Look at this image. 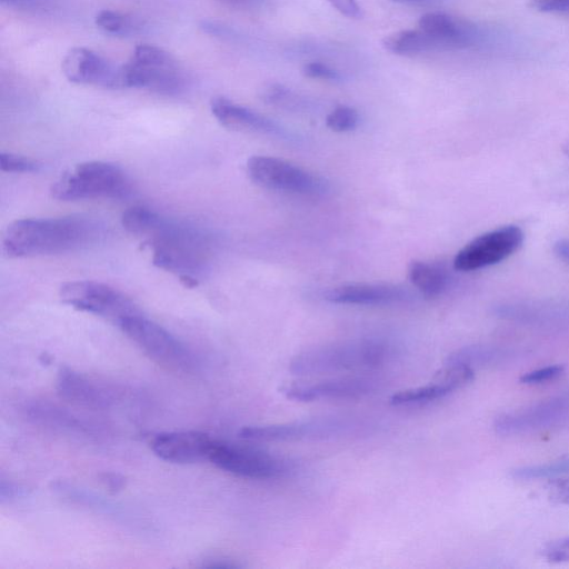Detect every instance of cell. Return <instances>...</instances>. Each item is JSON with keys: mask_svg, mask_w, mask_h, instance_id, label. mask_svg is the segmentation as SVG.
<instances>
[{"mask_svg": "<svg viewBox=\"0 0 569 569\" xmlns=\"http://www.w3.org/2000/svg\"><path fill=\"white\" fill-rule=\"evenodd\" d=\"M98 232V224L87 217L19 219L6 228L2 250L10 258L63 253L89 244Z\"/></svg>", "mask_w": 569, "mask_h": 569, "instance_id": "cell-1", "label": "cell"}, {"mask_svg": "<svg viewBox=\"0 0 569 569\" xmlns=\"http://www.w3.org/2000/svg\"><path fill=\"white\" fill-rule=\"evenodd\" d=\"M142 237L152 251V263L178 277H196L208 263L209 236L197 228L170 221L157 213Z\"/></svg>", "mask_w": 569, "mask_h": 569, "instance_id": "cell-2", "label": "cell"}, {"mask_svg": "<svg viewBox=\"0 0 569 569\" xmlns=\"http://www.w3.org/2000/svg\"><path fill=\"white\" fill-rule=\"evenodd\" d=\"M395 351L379 339H359L315 347L295 356L289 371L296 376H317L375 369L389 362Z\"/></svg>", "mask_w": 569, "mask_h": 569, "instance_id": "cell-3", "label": "cell"}, {"mask_svg": "<svg viewBox=\"0 0 569 569\" xmlns=\"http://www.w3.org/2000/svg\"><path fill=\"white\" fill-rule=\"evenodd\" d=\"M183 86L180 66L172 54L153 44H139L130 60L117 67L114 89H147L176 94Z\"/></svg>", "mask_w": 569, "mask_h": 569, "instance_id": "cell-4", "label": "cell"}, {"mask_svg": "<svg viewBox=\"0 0 569 569\" xmlns=\"http://www.w3.org/2000/svg\"><path fill=\"white\" fill-rule=\"evenodd\" d=\"M50 192L60 201L119 199L129 194L130 183L118 166L103 161H88L64 172L52 183Z\"/></svg>", "mask_w": 569, "mask_h": 569, "instance_id": "cell-5", "label": "cell"}, {"mask_svg": "<svg viewBox=\"0 0 569 569\" xmlns=\"http://www.w3.org/2000/svg\"><path fill=\"white\" fill-rule=\"evenodd\" d=\"M122 332L148 357L171 370L190 371L196 360L190 350L167 329L140 313L118 323Z\"/></svg>", "mask_w": 569, "mask_h": 569, "instance_id": "cell-6", "label": "cell"}, {"mask_svg": "<svg viewBox=\"0 0 569 569\" xmlns=\"http://www.w3.org/2000/svg\"><path fill=\"white\" fill-rule=\"evenodd\" d=\"M247 172L256 184L269 190L303 196H321L329 190L325 178L274 157H251Z\"/></svg>", "mask_w": 569, "mask_h": 569, "instance_id": "cell-7", "label": "cell"}, {"mask_svg": "<svg viewBox=\"0 0 569 569\" xmlns=\"http://www.w3.org/2000/svg\"><path fill=\"white\" fill-rule=\"evenodd\" d=\"M62 302L74 309L119 323L126 317L140 313L134 302L116 288L97 281L79 280L60 287Z\"/></svg>", "mask_w": 569, "mask_h": 569, "instance_id": "cell-8", "label": "cell"}, {"mask_svg": "<svg viewBox=\"0 0 569 569\" xmlns=\"http://www.w3.org/2000/svg\"><path fill=\"white\" fill-rule=\"evenodd\" d=\"M366 428L362 422L347 418H322L287 423L247 426L239 430L240 438L250 441H291L327 439L357 433Z\"/></svg>", "mask_w": 569, "mask_h": 569, "instance_id": "cell-9", "label": "cell"}, {"mask_svg": "<svg viewBox=\"0 0 569 569\" xmlns=\"http://www.w3.org/2000/svg\"><path fill=\"white\" fill-rule=\"evenodd\" d=\"M208 460L226 472L249 479L278 478L288 470L287 461L281 458L216 438H213Z\"/></svg>", "mask_w": 569, "mask_h": 569, "instance_id": "cell-10", "label": "cell"}, {"mask_svg": "<svg viewBox=\"0 0 569 569\" xmlns=\"http://www.w3.org/2000/svg\"><path fill=\"white\" fill-rule=\"evenodd\" d=\"M523 241L517 226H503L478 236L460 249L453 267L459 271H473L498 263L516 252Z\"/></svg>", "mask_w": 569, "mask_h": 569, "instance_id": "cell-11", "label": "cell"}, {"mask_svg": "<svg viewBox=\"0 0 569 569\" xmlns=\"http://www.w3.org/2000/svg\"><path fill=\"white\" fill-rule=\"evenodd\" d=\"M569 419V392L499 415L493 429L501 436H519L555 427Z\"/></svg>", "mask_w": 569, "mask_h": 569, "instance_id": "cell-12", "label": "cell"}, {"mask_svg": "<svg viewBox=\"0 0 569 569\" xmlns=\"http://www.w3.org/2000/svg\"><path fill=\"white\" fill-rule=\"evenodd\" d=\"M213 438L201 431H167L150 441L156 456L172 463H194L208 460Z\"/></svg>", "mask_w": 569, "mask_h": 569, "instance_id": "cell-13", "label": "cell"}, {"mask_svg": "<svg viewBox=\"0 0 569 569\" xmlns=\"http://www.w3.org/2000/svg\"><path fill=\"white\" fill-rule=\"evenodd\" d=\"M376 389V381L365 377H348L323 380L309 385H292L281 388L286 398L300 402L327 399H357Z\"/></svg>", "mask_w": 569, "mask_h": 569, "instance_id": "cell-14", "label": "cell"}, {"mask_svg": "<svg viewBox=\"0 0 569 569\" xmlns=\"http://www.w3.org/2000/svg\"><path fill=\"white\" fill-rule=\"evenodd\" d=\"M61 69L70 82L114 89L117 67L90 49L77 47L69 50Z\"/></svg>", "mask_w": 569, "mask_h": 569, "instance_id": "cell-15", "label": "cell"}, {"mask_svg": "<svg viewBox=\"0 0 569 569\" xmlns=\"http://www.w3.org/2000/svg\"><path fill=\"white\" fill-rule=\"evenodd\" d=\"M210 109L213 117L222 127L233 131L281 138L288 134L287 131L272 119L222 96L212 97Z\"/></svg>", "mask_w": 569, "mask_h": 569, "instance_id": "cell-16", "label": "cell"}, {"mask_svg": "<svg viewBox=\"0 0 569 569\" xmlns=\"http://www.w3.org/2000/svg\"><path fill=\"white\" fill-rule=\"evenodd\" d=\"M475 370L463 366L443 365L436 381L428 385L395 392L389 402L392 406H416L441 399L469 383Z\"/></svg>", "mask_w": 569, "mask_h": 569, "instance_id": "cell-17", "label": "cell"}, {"mask_svg": "<svg viewBox=\"0 0 569 569\" xmlns=\"http://www.w3.org/2000/svg\"><path fill=\"white\" fill-rule=\"evenodd\" d=\"M323 298L337 305L388 306L408 300L410 293L391 283H349L328 289Z\"/></svg>", "mask_w": 569, "mask_h": 569, "instance_id": "cell-18", "label": "cell"}, {"mask_svg": "<svg viewBox=\"0 0 569 569\" xmlns=\"http://www.w3.org/2000/svg\"><path fill=\"white\" fill-rule=\"evenodd\" d=\"M438 49H457L470 46L476 38L475 28L466 20L442 12H428L418 21Z\"/></svg>", "mask_w": 569, "mask_h": 569, "instance_id": "cell-19", "label": "cell"}, {"mask_svg": "<svg viewBox=\"0 0 569 569\" xmlns=\"http://www.w3.org/2000/svg\"><path fill=\"white\" fill-rule=\"evenodd\" d=\"M57 390L64 400L90 409L108 408L113 402L110 390L69 368L59 370Z\"/></svg>", "mask_w": 569, "mask_h": 569, "instance_id": "cell-20", "label": "cell"}, {"mask_svg": "<svg viewBox=\"0 0 569 569\" xmlns=\"http://www.w3.org/2000/svg\"><path fill=\"white\" fill-rule=\"evenodd\" d=\"M24 412L33 423L48 429L78 435L90 432V429L71 412L49 402L28 403Z\"/></svg>", "mask_w": 569, "mask_h": 569, "instance_id": "cell-21", "label": "cell"}, {"mask_svg": "<svg viewBox=\"0 0 569 569\" xmlns=\"http://www.w3.org/2000/svg\"><path fill=\"white\" fill-rule=\"evenodd\" d=\"M408 278L426 298L441 295L449 282L447 269L441 263L422 260L409 263Z\"/></svg>", "mask_w": 569, "mask_h": 569, "instance_id": "cell-22", "label": "cell"}, {"mask_svg": "<svg viewBox=\"0 0 569 569\" xmlns=\"http://www.w3.org/2000/svg\"><path fill=\"white\" fill-rule=\"evenodd\" d=\"M386 51L401 57H415L425 52L437 50L435 41L422 30H399L382 39Z\"/></svg>", "mask_w": 569, "mask_h": 569, "instance_id": "cell-23", "label": "cell"}, {"mask_svg": "<svg viewBox=\"0 0 569 569\" xmlns=\"http://www.w3.org/2000/svg\"><path fill=\"white\" fill-rule=\"evenodd\" d=\"M508 352L501 348L475 345L460 348L452 352L445 365L463 366L475 370V368L499 363L503 361Z\"/></svg>", "mask_w": 569, "mask_h": 569, "instance_id": "cell-24", "label": "cell"}, {"mask_svg": "<svg viewBox=\"0 0 569 569\" xmlns=\"http://www.w3.org/2000/svg\"><path fill=\"white\" fill-rule=\"evenodd\" d=\"M96 26L112 36H128L139 31L141 22L132 16L104 9L94 17Z\"/></svg>", "mask_w": 569, "mask_h": 569, "instance_id": "cell-25", "label": "cell"}, {"mask_svg": "<svg viewBox=\"0 0 569 569\" xmlns=\"http://www.w3.org/2000/svg\"><path fill=\"white\" fill-rule=\"evenodd\" d=\"M569 472V457L547 463L522 466L510 471V476L518 480H537L552 478Z\"/></svg>", "mask_w": 569, "mask_h": 569, "instance_id": "cell-26", "label": "cell"}, {"mask_svg": "<svg viewBox=\"0 0 569 569\" xmlns=\"http://www.w3.org/2000/svg\"><path fill=\"white\" fill-rule=\"evenodd\" d=\"M156 214L157 212L149 208L134 206L123 211L121 216V224L128 232L142 237L150 227Z\"/></svg>", "mask_w": 569, "mask_h": 569, "instance_id": "cell-27", "label": "cell"}, {"mask_svg": "<svg viewBox=\"0 0 569 569\" xmlns=\"http://www.w3.org/2000/svg\"><path fill=\"white\" fill-rule=\"evenodd\" d=\"M259 97L270 106L288 109L299 106L298 98L287 87L276 82L264 84L260 89Z\"/></svg>", "mask_w": 569, "mask_h": 569, "instance_id": "cell-28", "label": "cell"}, {"mask_svg": "<svg viewBox=\"0 0 569 569\" xmlns=\"http://www.w3.org/2000/svg\"><path fill=\"white\" fill-rule=\"evenodd\" d=\"M359 123L357 110L349 106H338L326 118L327 127L335 132L353 130Z\"/></svg>", "mask_w": 569, "mask_h": 569, "instance_id": "cell-29", "label": "cell"}, {"mask_svg": "<svg viewBox=\"0 0 569 569\" xmlns=\"http://www.w3.org/2000/svg\"><path fill=\"white\" fill-rule=\"evenodd\" d=\"M40 163L28 157L2 152L0 154V168L4 172H37L40 169Z\"/></svg>", "mask_w": 569, "mask_h": 569, "instance_id": "cell-30", "label": "cell"}, {"mask_svg": "<svg viewBox=\"0 0 569 569\" xmlns=\"http://www.w3.org/2000/svg\"><path fill=\"white\" fill-rule=\"evenodd\" d=\"M563 367L560 365L547 366L523 373L520 382L525 385H539L560 377L563 373Z\"/></svg>", "mask_w": 569, "mask_h": 569, "instance_id": "cell-31", "label": "cell"}, {"mask_svg": "<svg viewBox=\"0 0 569 569\" xmlns=\"http://www.w3.org/2000/svg\"><path fill=\"white\" fill-rule=\"evenodd\" d=\"M541 556L550 562H569V537L546 543L541 549Z\"/></svg>", "mask_w": 569, "mask_h": 569, "instance_id": "cell-32", "label": "cell"}, {"mask_svg": "<svg viewBox=\"0 0 569 569\" xmlns=\"http://www.w3.org/2000/svg\"><path fill=\"white\" fill-rule=\"evenodd\" d=\"M301 72L305 77L310 79L338 81L341 78L337 70L319 61L306 63L302 67Z\"/></svg>", "mask_w": 569, "mask_h": 569, "instance_id": "cell-33", "label": "cell"}, {"mask_svg": "<svg viewBox=\"0 0 569 569\" xmlns=\"http://www.w3.org/2000/svg\"><path fill=\"white\" fill-rule=\"evenodd\" d=\"M338 12L350 19H361L363 10L357 0H327Z\"/></svg>", "mask_w": 569, "mask_h": 569, "instance_id": "cell-34", "label": "cell"}, {"mask_svg": "<svg viewBox=\"0 0 569 569\" xmlns=\"http://www.w3.org/2000/svg\"><path fill=\"white\" fill-rule=\"evenodd\" d=\"M530 6L547 13H569V0H530Z\"/></svg>", "mask_w": 569, "mask_h": 569, "instance_id": "cell-35", "label": "cell"}, {"mask_svg": "<svg viewBox=\"0 0 569 569\" xmlns=\"http://www.w3.org/2000/svg\"><path fill=\"white\" fill-rule=\"evenodd\" d=\"M199 28L207 34H211L214 37H230L232 34V30L222 23L204 19L200 22Z\"/></svg>", "mask_w": 569, "mask_h": 569, "instance_id": "cell-36", "label": "cell"}, {"mask_svg": "<svg viewBox=\"0 0 569 569\" xmlns=\"http://www.w3.org/2000/svg\"><path fill=\"white\" fill-rule=\"evenodd\" d=\"M23 493L24 489L19 485L11 481H6L4 479L1 480L0 498L2 502L4 500H11L21 497Z\"/></svg>", "mask_w": 569, "mask_h": 569, "instance_id": "cell-37", "label": "cell"}, {"mask_svg": "<svg viewBox=\"0 0 569 569\" xmlns=\"http://www.w3.org/2000/svg\"><path fill=\"white\" fill-rule=\"evenodd\" d=\"M102 481L113 490H119L124 486V479L120 475L117 473H104L102 476Z\"/></svg>", "mask_w": 569, "mask_h": 569, "instance_id": "cell-38", "label": "cell"}, {"mask_svg": "<svg viewBox=\"0 0 569 569\" xmlns=\"http://www.w3.org/2000/svg\"><path fill=\"white\" fill-rule=\"evenodd\" d=\"M553 251L561 260L569 263V239H560L553 246Z\"/></svg>", "mask_w": 569, "mask_h": 569, "instance_id": "cell-39", "label": "cell"}, {"mask_svg": "<svg viewBox=\"0 0 569 569\" xmlns=\"http://www.w3.org/2000/svg\"><path fill=\"white\" fill-rule=\"evenodd\" d=\"M555 496L565 502L569 503V482L559 483L556 488Z\"/></svg>", "mask_w": 569, "mask_h": 569, "instance_id": "cell-40", "label": "cell"}, {"mask_svg": "<svg viewBox=\"0 0 569 569\" xmlns=\"http://www.w3.org/2000/svg\"><path fill=\"white\" fill-rule=\"evenodd\" d=\"M210 562H203V567H218V568H236L238 567L237 563H233L232 561L230 560H224V559H211V560H208Z\"/></svg>", "mask_w": 569, "mask_h": 569, "instance_id": "cell-41", "label": "cell"}, {"mask_svg": "<svg viewBox=\"0 0 569 569\" xmlns=\"http://www.w3.org/2000/svg\"><path fill=\"white\" fill-rule=\"evenodd\" d=\"M0 2L3 6L16 7V8L29 7L31 3L30 0H0Z\"/></svg>", "mask_w": 569, "mask_h": 569, "instance_id": "cell-42", "label": "cell"}, {"mask_svg": "<svg viewBox=\"0 0 569 569\" xmlns=\"http://www.w3.org/2000/svg\"><path fill=\"white\" fill-rule=\"evenodd\" d=\"M391 1L398 2V3L426 4V3H432L437 0H391Z\"/></svg>", "mask_w": 569, "mask_h": 569, "instance_id": "cell-43", "label": "cell"}, {"mask_svg": "<svg viewBox=\"0 0 569 569\" xmlns=\"http://www.w3.org/2000/svg\"><path fill=\"white\" fill-rule=\"evenodd\" d=\"M226 3H229V4H232V6H241V4H246L252 0H221Z\"/></svg>", "mask_w": 569, "mask_h": 569, "instance_id": "cell-44", "label": "cell"}, {"mask_svg": "<svg viewBox=\"0 0 569 569\" xmlns=\"http://www.w3.org/2000/svg\"><path fill=\"white\" fill-rule=\"evenodd\" d=\"M563 151L569 157V141L563 146Z\"/></svg>", "mask_w": 569, "mask_h": 569, "instance_id": "cell-45", "label": "cell"}]
</instances>
